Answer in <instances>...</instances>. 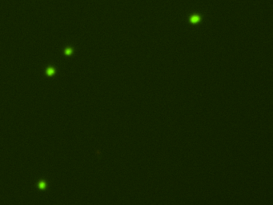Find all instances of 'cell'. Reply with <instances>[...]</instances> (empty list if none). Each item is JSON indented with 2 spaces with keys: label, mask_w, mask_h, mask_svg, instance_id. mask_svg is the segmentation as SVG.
Wrapping results in <instances>:
<instances>
[{
  "label": "cell",
  "mask_w": 273,
  "mask_h": 205,
  "mask_svg": "<svg viewBox=\"0 0 273 205\" xmlns=\"http://www.w3.org/2000/svg\"><path fill=\"white\" fill-rule=\"evenodd\" d=\"M55 70L54 68H49L48 70L47 71V75H53L54 74H55Z\"/></svg>",
  "instance_id": "2"
},
{
  "label": "cell",
  "mask_w": 273,
  "mask_h": 205,
  "mask_svg": "<svg viewBox=\"0 0 273 205\" xmlns=\"http://www.w3.org/2000/svg\"><path fill=\"white\" fill-rule=\"evenodd\" d=\"M38 185H40L39 187H46V185H47V184H46V183H40Z\"/></svg>",
  "instance_id": "4"
},
{
  "label": "cell",
  "mask_w": 273,
  "mask_h": 205,
  "mask_svg": "<svg viewBox=\"0 0 273 205\" xmlns=\"http://www.w3.org/2000/svg\"><path fill=\"white\" fill-rule=\"evenodd\" d=\"M73 53V49L71 48H69V49H66L65 51V54L66 55H71Z\"/></svg>",
  "instance_id": "3"
},
{
  "label": "cell",
  "mask_w": 273,
  "mask_h": 205,
  "mask_svg": "<svg viewBox=\"0 0 273 205\" xmlns=\"http://www.w3.org/2000/svg\"><path fill=\"white\" fill-rule=\"evenodd\" d=\"M189 20H190L191 23H198L199 21L201 20V17L198 14H193L189 18Z\"/></svg>",
  "instance_id": "1"
}]
</instances>
